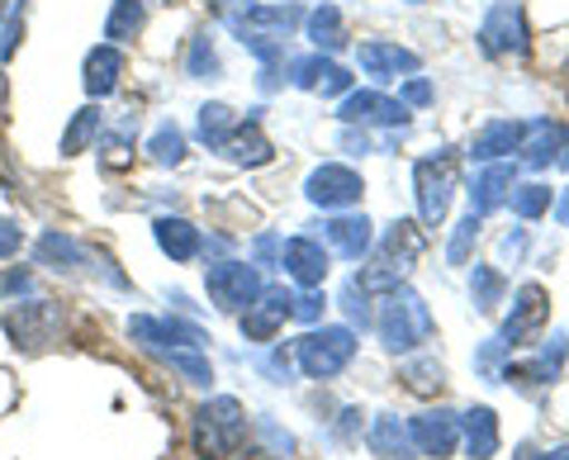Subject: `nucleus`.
<instances>
[{
  "label": "nucleus",
  "mask_w": 569,
  "mask_h": 460,
  "mask_svg": "<svg viewBox=\"0 0 569 460\" xmlns=\"http://www.w3.org/2000/svg\"><path fill=\"white\" fill-rule=\"evenodd\" d=\"M194 456L200 460H233L247 441V409L233 394H219L209 399L200 413H194Z\"/></svg>",
  "instance_id": "1"
},
{
  "label": "nucleus",
  "mask_w": 569,
  "mask_h": 460,
  "mask_svg": "<svg viewBox=\"0 0 569 460\" xmlns=\"http://www.w3.org/2000/svg\"><path fill=\"white\" fill-rule=\"evenodd\" d=\"M376 328H380L385 351H395V357L399 351H418L432 338V309L422 304V294H413L408 286H395L376 313Z\"/></svg>",
  "instance_id": "2"
},
{
  "label": "nucleus",
  "mask_w": 569,
  "mask_h": 460,
  "mask_svg": "<svg viewBox=\"0 0 569 460\" xmlns=\"http://www.w3.org/2000/svg\"><path fill=\"white\" fill-rule=\"evenodd\" d=\"M422 247H427L422 228H418L413 219H399V223L385 233V242H380V261H376V267H370V271L356 276V286H361L366 294L403 286V276L413 271V261L422 257Z\"/></svg>",
  "instance_id": "3"
},
{
  "label": "nucleus",
  "mask_w": 569,
  "mask_h": 460,
  "mask_svg": "<svg viewBox=\"0 0 569 460\" xmlns=\"http://www.w3.org/2000/svg\"><path fill=\"white\" fill-rule=\"evenodd\" d=\"M356 357V332L351 328H318V332H305L295 342V366L305 370L309 380H332L342 376Z\"/></svg>",
  "instance_id": "4"
},
{
  "label": "nucleus",
  "mask_w": 569,
  "mask_h": 460,
  "mask_svg": "<svg viewBox=\"0 0 569 460\" xmlns=\"http://www.w3.org/2000/svg\"><path fill=\"white\" fill-rule=\"evenodd\" d=\"M413 190H418V219L427 228H437L451 209V194H456V157L451 152H437V157H422L413 167Z\"/></svg>",
  "instance_id": "5"
},
{
  "label": "nucleus",
  "mask_w": 569,
  "mask_h": 460,
  "mask_svg": "<svg viewBox=\"0 0 569 460\" xmlns=\"http://www.w3.org/2000/svg\"><path fill=\"white\" fill-rule=\"evenodd\" d=\"M204 290L223 313H238L266 290V280L257 267H247V261H213L204 271Z\"/></svg>",
  "instance_id": "6"
},
{
  "label": "nucleus",
  "mask_w": 569,
  "mask_h": 460,
  "mask_svg": "<svg viewBox=\"0 0 569 460\" xmlns=\"http://www.w3.org/2000/svg\"><path fill=\"white\" fill-rule=\"evenodd\" d=\"M223 20L242 43H252V39L284 43V33L305 20V14H299V6H223Z\"/></svg>",
  "instance_id": "7"
},
{
  "label": "nucleus",
  "mask_w": 569,
  "mask_h": 460,
  "mask_svg": "<svg viewBox=\"0 0 569 460\" xmlns=\"http://www.w3.org/2000/svg\"><path fill=\"white\" fill-rule=\"evenodd\" d=\"M479 48L489 58H512V52H527V14L518 0H493L485 24H479Z\"/></svg>",
  "instance_id": "8"
},
{
  "label": "nucleus",
  "mask_w": 569,
  "mask_h": 460,
  "mask_svg": "<svg viewBox=\"0 0 569 460\" xmlns=\"http://www.w3.org/2000/svg\"><path fill=\"white\" fill-rule=\"evenodd\" d=\"M305 194L318 209H351V204H361L366 181H361V171H351L342 162H323L318 171H309Z\"/></svg>",
  "instance_id": "9"
},
{
  "label": "nucleus",
  "mask_w": 569,
  "mask_h": 460,
  "mask_svg": "<svg viewBox=\"0 0 569 460\" xmlns=\"http://www.w3.org/2000/svg\"><path fill=\"white\" fill-rule=\"evenodd\" d=\"M550 318V294L541 286H522L512 294V313L503 318V332H498V342L503 347H522L531 332H541Z\"/></svg>",
  "instance_id": "10"
},
{
  "label": "nucleus",
  "mask_w": 569,
  "mask_h": 460,
  "mask_svg": "<svg viewBox=\"0 0 569 460\" xmlns=\"http://www.w3.org/2000/svg\"><path fill=\"white\" fill-rule=\"evenodd\" d=\"M356 62H361V72L376 77L380 86L385 81H399V77H418V67H422V58H418L413 48H399V43H385V39L361 43Z\"/></svg>",
  "instance_id": "11"
},
{
  "label": "nucleus",
  "mask_w": 569,
  "mask_h": 460,
  "mask_svg": "<svg viewBox=\"0 0 569 460\" xmlns=\"http://www.w3.org/2000/svg\"><path fill=\"white\" fill-rule=\"evenodd\" d=\"M408 432H413V447L418 456H437L447 460L456 447H460V418L451 409H427L408 422Z\"/></svg>",
  "instance_id": "12"
},
{
  "label": "nucleus",
  "mask_w": 569,
  "mask_h": 460,
  "mask_svg": "<svg viewBox=\"0 0 569 460\" xmlns=\"http://www.w3.org/2000/svg\"><path fill=\"white\" fill-rule=\"evenodd\" d=\"M342 123H380V129H403L408 123V104L385 96V91H351L342 100Z\"/></svg>",
  "instance_id": "13"
},
{
  "label": "nucleus",
  "mask_w": 569,
  "mask_h": 460,
  "mask_svg": "<svg viewBox=\"0 0 569 460\" xmlns=\"http://www.w3.org/2000/svg\"><path fill=\"white\" fill-rule=\"evenodd\" d=\"M565 143H569L565 123H556V119H531V123H522L518 152H522V162H527V167H537V171H541V167H560Z\"/></svg>",
  "instance_id": "14"
},
{
  "label": "nucleus",
  "mask_w": 569,
  "mask_h": 460,
  "mask_svg": "<svg viewBox=\"0 0 569 460\" xmlns=\"http://www.w3.org/2000/svg\"><path fill=\"white\" fill-rule=\"evenodd\" d=\"M290 304H295V294L261 290L252 304H247V313H242V338L247 342H271L276 332L284 328V318H290Z\"/></svg>",
  "instance_id": "15"
},
{
  "label": "nucleus",
  "mask_w": 569,
  "mask_h": 460,
  "mask_svg": "<svg viewBox=\"0 0 569 460\" xmlns=\"http://www.w3.org/2000/svg\"><path fill=\"white\" fill-rule=\"evenodd\" d=\"M6 328H10V338H14V342L43 347V342L58 338L62 313H58V304H48V299H29V304H20V313H10V318H6Z\"/></svg>",
  "instance_id": "16"
},
{
  "label": "nucleus",
  "mask_w": 569,
  "mask_h": 460,
  "mask_svg": "<svg viewBox=\"0 0 569 460\" xmlns=\"http://www.w3.org/2000/svg\"><path fill=\"white\" fill-rule=\"evenodd\" d=\"M280 267L290 271V280L299 290H318L323 286V276H328V252H323V242L318 238H290L284 242V252H280Z\"/></svg>",
  "instance_id": "17"
},
{
  "label": "nucleus",
  "mask_w": 569,
  "mask_h": 460,
  "mask_svg": "<svg viewBox=\"0 0 569 460\" xmlns=\"http://www.w3.org/2000/svg\"><path fill=\"white\" fill-rule=\"evenodd\" d=\"M290 81L299 86V91H318V96L351 91V72L347 67H337L332 58H323V52H309V58L290 62Z\"/></svg>",
  "instance_id": "18"
},
{
  "label": "nucleus",
  "mask_w": 569,
  "mask_h": 460,
  "mask_svg": "<svg viewBox=\"0 0 569 460\" xmlns=\"http://www.w3.org/2000/svg\"><path fill=\"white\" fill-rule=\"evenodd\" d=\"M565 351H569V338H565V332H556L537 361H522V366L508 361L503 370H498V380H508V384H550L560 376V366H565Z\"/></svg>",
  "instance_id": "19"
},
{
  "label": "nucleus",
  "mask_w": 569,
  "mask_h": 460,
  "mask_svg": "<svg viewBox=\"0 0 569 460\" xmlns=\"http://www.w3.org/2000/svg\"><path fill=\"white\" fill-rule=\"evenodd\" d=\"M323 238L347 261H361V257H370V247H376V223H370L366 214H342V219L323 223Z\"/></svg>",
  "instance_id": "20"
},
{
  "label": "nucleus",
  "mask_w": 569,
  "mask_h": 460,
  "mask_svg": "<svg viewBox=\"0 0 569 460\" xmlns=\"http://www.w3.org/2000/svg\"><path fill=\"white\" fill-rule=\"evenodd\" d=\"M508 194H512V167L508 162H485V171L475 176V186H470V214H493L498 204H508Z\"/></svg>",
  "instance_id": "21"
},
{
  "label": "nucleus",
  "mask_w": 569,
  "mask_h": 460,
  "mask_svg": "<svg viewBox=\"0 0 569 460\" xmlns=\"http://www.w3.org/2000/svg\"><path fill=\"white\" fill-rule=\"evenodd\" d=\"M518 138H522V123L489 119L485 129L470 138V157H475V162H503V157L518 152Z\"/></svg>",
  "instance_id": "22"
},
{
  "label": "nucleus",
  "mask_w": 569,
  "mask_h": 460,
  "mask_svg": "<svg viewBox=\"0 0 569 460\" xmlns=\"http://www.w3.org/2000/svg\"><path fill=\"white\" fill-rule=\"evenodd\" d=\"M370 451H376L380 460H418L413 432H408V422L395 418V413L376 418V428H370Z\"/></svg>",
  "instance_id": "23"
},
{
  "label": "nucleus",
  "mask_w": 569,
  "mask_h": 460,
  "mask_svg": "<svg viewBox=\"0 0 569 460\" xmlns=\"http://www.w3.org/2000/svg\"><path fill=\"white\" fill-rule=\"evenodd\" d=\"M460 441H466L470 460H493L498 456V413L493 409H470L466 418H460Z\"/></svg>",
  "instance_id": "24"
},
{
  "label": "nucleus",
  "mask_w": 569,
  "mask_h": 460,
  "mask_svg": "<svg viewBox=\"0 0 569 460\" xmlns=\"http://www.w3.org/2000/svg\"><path fill=\"white\" fill-rule=\"evenodd\" d=\"M119 77H123V52L114 43L91 48V58H86V91L96 100H104V96L119 91Z\"/></svg>",
  "instance_id": "25"
},
{
  "label": "nucleus",
  "mask_w": 569,
  "mask_h": 460,
  "mask_svg": "<svg viewBox=\"0 0 569 460\" xmlns=\"http://www.w3.org/2000/svg\"><path fill=\"white\" fill-rule=\"evenodd\" d=\"M152 238H157V247H162L171 261H194V257L204 252L200 228L186 223V219H157L152 223Z\"/></svg>",
  "instance_id": "26"
},
{
  "label": "nucleus",
  "mask_w": 569,
  "mask_h": 460,
  "mask_svg": "<svg viewBox=\"0 0 569 460\" xmlns=\"http://www.w3.org/2000/svg\"><path fill=\"white\" fill-rule=\"evenodd\" d=\"M223 152L233 157L238 167H266V162H271V157H276L271 138L261 133V123H257V119H252V123H238L233 138H228V143H223Z\"/></svg>",
  "instance_id": "27"
},
{
  "label": "nucleus",
  "mask_w": 569,
  "mask_h": 460,
  "mask_svg": "<svg viewBox=\"0 0 569 460\" xmlns=\"http://www.w3.org/2000/svg\"><path fill=\"white\" fill-rule=\"evenodd\" d=\"M309 43L318 48V52H337L347 43V24H342V10L337 6H313L309 10Z\"/></svg>",
  "instance_id": "28"
},
{
  "label": "nucleus",
  "mask_w": 569,
  "mask_h": 460,
  "mask_svg": "<svg viewBox=\"0 0 569 460\" xmlns=\"http://www.w3.org/2000/svg\"><path fill=\"white\" fill-rule=\"evenodd\" d=\"M77 261H91V252H86L77 238H67V233H43V238H39V267H48V271H71Z\"/></svg>",
  "instance_id": "29"
},
{
  "label": "nucleus",
  "mask_w": 569,
  "mask_h": 460,
  "mask_svg": "<svg viewBox=\"0 0 569 460\" xmlns=\"http://www.w3.org/2000/svg\"><path fill=\"white\" fill-rule=\"evenodd\" d=\"M96 138H100V104H81V110L71 114V123H67V133H62V152L81 157Z\"/></svg>",
  "instance_id": "30"
},
{
  "label": "nucleus",
  "mask_w": 569,
  "mask_h": 460,
  "mask_svg": "<svg viewBox=\"0 0 569 460\" xmlns=\"http://www.w3.org/2000/svg\"><path fill=\"white\" fill-rule=\"evenodd\" d=\"M142 20H148L142 0H114L110 20H104V39H110V43H129V39H138Z\"/></svg>",
  "instance_id": "31"
},
{
  "label": "nucleus",
  "mask_w": 569,
  "mask_h": 460,
  "mask_svg": "<svg viewBox=\"0 0 569 460\" xmlns=\"http://www.w3.org/2000/svg\"><path fill=\"white\" fill-rule=\"evenodd\" d=\"M238 123H242V119H238L233 110H228V104H204V110H200V143L223 152V143L233 138Z\"/></svg>",
  "instance_id": "32"
},
{
  "label": "nucleus",
  "mask_w": 569,
  "mask_h": 460,
  "mask_svg": "<svg viewBox=\"0 0 569 460\" xmlns=\"http://www.w3.org/2000/svg\"><path fill=\"white\" fill-rule=\"evenodd\" d=\"M503 276H498L493 267H475L470 271V299H475V309L479 313H493L498 304H503Z\"/></svg>",
  "instance_id": "33"
},
{
  "label": "nucleus",
  "mask_w": 569,
  "mask_h": 460,
  "mask_svg": "<svg viewBox=\"0 0 569 460\" xmlns=\"http://www.w3.org/2000/svg\"><path fill=\"white\" fill-rule=\"evenodd\" d=\"M148 152H152L157 167H181V162H186V133L176 129V123H162V129L152 133Z\"/></svg>",
  "instance_id": "34"
},
{
  "label": "nucleus",
  "mask_w": 569,
  "mask_h": 460,
  "mask_svg": "<svg viewBox=\"0 0 569 460\" xmlns=\"http://www.w3.org/2000/svg\"><path fill=\"white\" fill-rule=\"evenodd\" d=\"M508 204H512V214L518 219H541L546 209H550V186H512V194H508Z\"/></svg>",
  "instance_id": "35"
},
{
  "label": "nucleus",
  "mask_w": 569,
  "mask_h": 460,
  "mask_svg": "<svg viewBox=\"0 0 569 460\" xmlns=\"http://www.w3.org/2000/svg\"><path fill=\"white\" fill-rule=\"evenodd\" d=\"M399 380L413 389V394H432V389H441V380H447V370H441L437 361H413L399 370Z\"/></svg>",
  "instance_id": "36"
},
{
  "label": "nucleus",
  "mask_w": 569,
  "mask_h": 460,
  "mask_svg": "<svg viewBox=\"0 0 569 460\" xmlns=\"http://www.w3.org/2000/svg\"><path fill=\"white\" fill-rule=\"evenodd\" d=\"M257 437L266 441V447H261V451L252 447V456H261V460H290V456H295V437H290V432H280L276 422H266V418H261V422H257Z\"/></svg>",
  "instance_id": "37"
},
{
  "label": "nucleus",
  "mask_w": 569,
  "mask_h": 460,
  "mask_svg": "<svg viewBox=\"0 0 569 460\" xmlns=\"http://www.w3.org/2000/svg\"><path fill=\"white\" fill-rule=\"evenodd\" d=\"M479 228H485V223H479V214H466V219L456 223L451 247H447V257L456 261V267H466V261H470V247L479 242Z\"/></svg>",
  "instance_id": "38"
},
{
  "label": "nucleus",
  "mask_w": 569,
  "mask_h": 460,
  "mask_svg": "<svg viewBox=\"0 0 569 460\" xmlns=\"http://www.w3.org/2000/svg\"><path fill=\"white\" fill-rule=\"evenodd\" d=\"M138 133V114H129V119H123L119 123V129L110 133V143H104V167H123V162H129V138Z\"/></svg>",
  "instance_id": "39"
},
{
  "label": "nucleus",
  "mask_w": 569,
  "mask_h": 460,
  "mask_svg": "<svg viewBox=\"0 0 569 460\" xmlns=\"http://www.w3.org/2000/svg\"><path fill=\"white\" fill-rule=\"evenodd\" d=\"M186 72H190L194 81H213V77H219V58H213V48H209V39H194V43H190Z\"/></svg>",
  "instance_id": "40"
},
{
  "label": "nucleus",
  "mask_w": 569,
  "mask_h": 460,
  "mask_svg": "<svg viewBox=\"0 0 569 460\" xmlns=\"http://www.w3.org/2000/svg\"><path fill=\"white\" fill-rule=\"evenodd\" d=\"M342 309H347L351 323H361V328L376 323V313H370V294H366L361 286H356V280H347V290H342Z\"/></svg>",
  "instance_id": "41"
},
{
  "label": "nucleus",
  "mask_w": 569,
  "mask_h": 460,
  "mask_svg": "<svg viewBox=\"0 0 569 460\" xmlns=\"http://www.w3.org/2000/svg\"><path fill=\"white\" fill-rule=\"evenodd\" d=\"M323 309H328V299L313 294V290H305V294H295L290 318H299V323H313V318H323Z\"/></svg>",
  "instance_id": "42"
},
{
  "label": "nucleus",
  "mask_w": 569,
  "mask_h": 460,
  "mask_svg": "<svg viewBox=\"0 0 569 460\" xmlns=\"http://www.w3.org/2000/svg\"><path fill=\"white\" fill-rule=\"evenodd\" d=\"M24 247V228L14 219H0V261H10Z\"/></svg>",
  "instance_id": "43"
},
{
  "label": "nucleus",
  "mask_w": 569,
  "mask_h": 460,
  "mask_svg": "<svg viewBox=\"0 0 569 460\" xmlns=\"http://www.w3.org/2000/svg\"><path fill=\"white\" fill-rule=\"evenodd\" d=\"M403 104H432V86L422 77H403V91H399Z\"/></svg>",
  "instance_id": "44"
},
{
  "label": "nucleus",
  "mask_w": 569,
  "mask_h": 460,
  "mask_svg": "<svg viewBox=\"0 0 569 460\" xmlns=\"http://www.w3.org/2000/svg\"><path fill=\"white\" fill-rule=\"evenodd\" d=\"M556 219H560V223H565V228H569V190H565V194H560V204H556Z\"/></svg>",
  "instance_id": "45"
},
{
  "label": "nucleus",
  "mask_w": 569,
  "mask_h": 460,
  "mask_svg": "<svg viewBox=\"0 0 569 460\" xmlns=\"http://www.w3.org/2000/svg\"><path fill=\"white\" fill-rule=\"evenodd\" d=\"M537 460H569V447H556V451H541Z\"/></svg>",
  "instance_id": "46"
},
{
  "label": "nucleus",
  "mask_w": 569,
  "mask_h": 460,
  "mask_svg": "<svg viewBox=\"0 0 569 460\" xmlns=\"http://www.w3.org/2000/svg\"><path fill=\"white\" fill-rule=\"evenodd\" d=\"M6 10H10V0H0V14H6Z\"/></svg>",
  "instance_id": "47"
},
{
  "label": "nucleus",
  "mask_w": 569,
  "mask_h": 460,
  "mask_svg": "<svg viewBox=\"0 0 569 460\" xmlns=\"http://www.w3.org/2000/svg\"><path fill=\"white\" fill-rule=\"evenodd\" d=\"M408 6H422V0H408Z\"/></svg>",
  "instance_id": "48"
}]
</instances>
